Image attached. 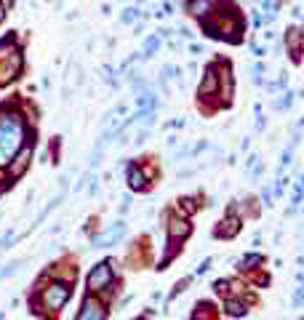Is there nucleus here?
Wrapping results in <instances>:
<instances>
[{
	"label": "nucleus",
	"mask_w": 304,
	"mask_h": 320,
	"mask_svg": "<svg viewBox=\"0 0 304 320\" xmlns=\"http://www.w3.org/2000/svg\"><path fill=\"white\" fill-rule=\"evenodd\" d=\"M22 147V126L14 118H0V163ZM8 163V160H6Z\"/></svg>",
	"instance_id": "nucleus-1"
},
{
	"label": "nucleus",
	"mask_w": 304,
	"mask_h": 320,
	"mask_svg": "<svg viewBox=\"0 0 304 320\" xmlns=\"http://www.w3.org/2000/svg\"><path fill=\"white\" fill-rule=\"evenodd\" d=\"M112 283V270L107 261H102L99 267H93L91 270V275H88V288L91 291H104V288H110Z\"/></svg>",
	"instance_id": "nucleus-2"
},
{
	"label": "nucleus",
	"mask_w": 304,
	"mask_h": 320,
	"mask_svg": "<svg viewBox=\"0 0 304 320\" xmlns=\"http://www.w3.org/2000/svg\"><path fill=\"white\" fill-rule=\"evenodd\" d=\"M70 286H64V283H54L51 288H45V304H48L51 309H62L64 302L70 299Z\"/></svg>",
	"instance_id": "nucleus-3"
},
{
	"label": "nucleus",
	"mask_w": 304,
	"mask_h": 320,
	"mask_svg": "<svg viewBox=\"0 0 304 320\" xmlns=\"http://www.w3.org/2000/svg\"><path fill=\"white\" fill-rule=\"evenodd\" d=\"M78 320H104V307L96 302V299H85Z\"/></svg>",
	"instance_id": "nucleus-4"
},
{
	"label": "nucleus",
	"mask_w": 304,
	"mask_h": 320,
	"mask_svg": "<svg viewBox=\"0 0 304 320\" xmlns=\"http://www.w3.org/2000/svg\"><path fill=\"white\" fill-rule=\"evenodd\" d=\"M123 235H126V224L118 222L115 230H107L104 235H99V238H93V246H112V243H118Z\"/></svg>",
	"instance_id": "nucleus-5"
},
{
	"label": "nucleus",
	"mask_w": 304,
	"mask_h": 320,
	"mask_svg": "<svg viewBox=\"0 0 304 320\" xmlns=\"http://www.w3.org/2000/svg\"><path fill=\"white\" fill-rule=\"evenodd\" d=\"M27 160H30V144H27L22 152H19V157L14 160V163H8V174H11V176H22L24 166H27Z\"/></svg>",
	"instance_id": "nucleus-6"
},
{
	"label": "nucleus",
	"mask_w": 304,
	"mask_h": 320,
	"mask_svg": "<svg viewBox=\"0 0 304 320\" xmlns=\"http://www.w3.org/2000/svg\"><path fill=\"white\" fill-rule=\"evenodd\" d=\"M187 235H189V224L187 222H182V219H174V222H171V240H184L187 238Z\"/></svg>",
	"instance_id": "nucleus-7"
},
{
	"label": "nucleus",
	"mask_w": 304,
	"mask_h": 320,
	"mask_svg": "<svg viewBox=\"0 0 304 320\" xmlns=\"http://www.w3.org/2000/svg\"><path fill=\"white\" fill-rule=\"evenodd\" d=\"M128 187L131 190H144V176H141V171L134 166L128 168Z\"/></svg>",
	"instance_id": "nucleus-8"
},
{
	"label": "nucleus",
	"mask_w": 304,
	"mask_h": 320,
	"mask_svg": "<svg viewBox=\"0 0 304 320\" xmlns=\"http://www.w3.org/2000/svg\"><path fill=\"white\" fill-rule=\"evenodd\" d=\"M214 6V0H192V3H189V11H192L195 16H206L208 11H206V8H211Z\"/></svg>",
	"instance_id": "nucleus-9"
},
{
	"label": "nucleus",
	"mask_w": 304,
	"mask_h": 320,
	"mask_svg": "<svg viewBox=\"0 0 304 320\" xmlns=\"http://www.w3.org/2000/svg\"><path fill=\"white\" fill-rule=\"evenodd\" d=\"M235 232H237V219H235V216H230V219L224 222L222 230H216V235H222V238H232Z\"/></svg>",
	"instance_id": "nucleus-10"
},
{
	"label": "nucleus",
	"mask_w": 304,
	"mask_h": 320,
	"mask_svg": "<svg viewBox=\"0 0 304 320\" xmlns=\"http://www.w3.org/2000/svg\"><path fill=\"white\" fill-rule=\"evenodd\" d=\"M288 45H291V56H293V59H299V32L296 30L288 32Z\"/></svg>",
	"instance_id": "nucleus-11"
},
{
	"label": "nucleus",
	"mask_w": 304,
	"mask_h": 320,
	"mask_svg": "<svg viewBox=\"0 0 304 320\" xmlns=\"http://www.w3.org/2000/svg\"><path fill=\"white\" fill-rule=\"evenodd\" d=\"M227 312L235 315V317H243V315H245V307H243L240 302H227Z\"/></svg>",
	"instance_id": "nucleus-12"
},
{
	"label": "nucleus",
	"mask_w": 304,
	"mask_h": 320,
	"mask_svg": "<svg viewBox=\"0 0 304 320\" xmlns=\"http://www.w3.org/2000/svg\"><path fill=\"white\" fill-rule=\"evenodd\" d=\"M262 261V256H256V253H251V256H245L243 261H240V267H245V270H251L254 264H259Z\"/></svg>",
	"instance_id": "nucleus-13"
},
{
	"label": "nucleus",
	"mask_w": 304,
	"mask_h": 320,
	"mask_svg": "<svg viewBox=\"0 0 304 320\" xmlns=\"http://www.w3.org/2000/svg\"><path fill=\"white\" fill-rule=\"evenodd\" d=\"M155 48H158V37H149V40H147V48H144V51H147V56H149L152 51H155Z\"/></svg>",
	"instance_id": "nucleus-14"
},
{
	"label": "nucleus",
	"mask_w": 304,
	"mask_h": 320,
	"mask_svg": "<svg viewBox=\"0 0 304 320\" xmlns=\"http://www.w3.org/2000/svg\"><path fill=\"white\" fill-rule=\"evenodd\" d=\"M0 19H3V6H0Z\"/></svg>",
	"instance_id": "nucleus-15"
},
{
	"label": "nucleus",
	"mask_w": 304,
	"mask_h": 320,
	"mask_svg": "<svg viewBox=\"0 0 304 320\" xmlns=\"http://www.w3.org/2000/svg\"><path fill=\"white\" fill-rule=\"evenodd\" d=\"M195 320H197V317H195ZM200 320H206V317H200Z\"/></svg>",
	"instance_id": "nucleus-16"
}]
</instances>
